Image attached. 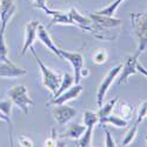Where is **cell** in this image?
Returning <instances> with one entry per match:
<instances>
[{"mask_svg":"<svg viewBox=\"0 0 147 147\" xmlns=\"http://www.w3.org/2000/svg\"><path fill=\"white\" fill-rule=\"evenodd\" d=\"M131 20L133 30L138 38L137 51L141 54L147 47V13H140V12L131 13Z\"/></svg>","mask_w":147,"mask_h":147,"instance_id":"cell-1","label":"cell"},{"mask_svg":"<svg viewBox=\"0 0 147 147\" xmlns=\"http://www.w3.org/2000/svg\"><path fill=\"white\" fill-rule=\"evenodd\" d=\"M31 52L32 54L34 55L36 63H38L39 65V68H40V72H41V76H42V85L44 86L50 91L52 94H55V92L58 91L59 88V85H60V81H61V77L58 74L57 72H53L51 68H48L44 63L42 60L38 57V54H36L34 47L31 46Z\"/></svg>","mask_w":147,"mask_h":147,"instance_id":"cell-2","label":"cell"},{"mask_svg":"<svg viewBox=\"0 0 147 147\" xmlns=\"http://www.w3.org/2000/svg\"><path fill=\"white\" fill-rule=\"evenodd\" d=\"M7 96L12 100L13 105L18 106L24 114H28V107L34 105V101L30 98L27 93V88L24 85L13 86L7 91Z\"/></svg>","mask_w":147,"mask_h":147,"instance_id":"cell-3","label":"cell"},{"mask_svg":"<svg viewBox=\"0 0 147 147\" xmlns=\"http://www.w3.org/2000/svg\"><path fill=\"white\" fill-rule=\"evenodd\" d=\"M122 68V65L119 64L114 67H112L107 72V74L105 76L104 80L101 81V84L99 85V87H98V91H96V105L98 107H100L104 102V99L105 96L109 90V87L112 86V84L114 82V80L117 79V77L120 74V71Z\"/></svg>","mask_w":147,"mask_h":147,"instance_id":"cell-4","label":"cell"},{"mask_svg":"<svg viewBox=\"0 0 147 147\" xmlns=\"http://www.w3.org/2000/svg\"><path fill=\"white\" fill-rule=\"evenodd\" d=\"M90 19L92 20V27H93V32H100L104 28H114V27H119L121 25V20L117 19L114 17H109V16H102V14H98V13H90Z\"/></svg>","mask_w":147,"mask_h":147,"instance_id":"cell-5","label":"cell"},{"mask_svg":"<svg viewBox=\"0 0 147 147\" xmlns=\"http://www.w3.org/2000/svg\"><path fill=\"white\" fill-rule=\"evenodd\" d=\"M60 54H61V59L67 60L73 67V71H74V76H73L74 77V84H80L81 81L80 71L84 67V57L81 55V53L60 50Z\"/></svg>","mask_w":147,"mask_h":147,"instance_id":"cell-6","label":"cell"},{"mask_svg":"<svg viewBox=\"0 0 147 147\" xmlns=\"http://www.w3.org/2000/svg\"><path fill=\"white\" fill-rule=\"evenodd\" d=\"M52 113L58 124L60 126H64L71 119H73L77 115V109L66 104H61V105H54Z\"/></svg>","mask_w":147,"mask_h":147,"instance_id":"cell-7","label":"cell"},{"mask_svg":"<svg viewBox=\"0 0 147 147\" xmlns=\"http://www.w3.org/2000/svg\"><path fill=\"white\" fill-rule=\"evenodd\" d=\"M140 53L137 51L134 54H131L126 58L124 65H122V68L120 71V78H119V85L125 84L127 81V79L131 76H134L137 71V63H138V58H139Z\"/></svg>","mask_w":147,"mask_h":147,"instance_id":"cell-8","label":"cell"},{"mask_svg":"<svg viewBox=\"0 0 147 147\" xmlns=\"http://www.w3.org/2000/svg\"><path fill=\"white\" fill-rule=\"evenodd\" d=\"M82 86L80 84H76V85H72L69 88H67L65 92H63L59 96H55L53 99L47 102L46 106H54V105H61V104H66L73 99H77V98L81 94L82 92Z\"/></svg>","mask_w":147,"mask_h":147,"instance_id":"cell-9","label":"cell"},{"mask_svg":"<svg viewBox=\"0 0 147 147\" xmlns=\"http://www.w3.org/2000/svg\"><path fill=\"white\" fill-rule=\"evenodd\" d=\"M39 21L38 20H31L26 24V30H25V41H24V46L21 48L20 55H25L27 51L33 46L35 39H36V30L39 26Z\"/></svg>","mask_w":147,"mask_h":147,"instance_id":"cell-10","label":"cell"},{"mask_svg":"<svg viewBox=\"0 0 147 147\" xmlns=\"http://www.w3.org/2000/svg\"><path fill=\"white\" fill-rule=\"evenodd\" d=\"M26 73L27 71L25 68L17 66L11 60L0 61V78H19Z\"/></svg>","mask_w":147,"mask_h":147,"instance_id":"cell-11","label":"cell"},{"mask_svg":"<svg viewBox=\"0 0 147 147\" xmlns=\"http://www.w3.org/2000/svg\"><path fill=\"white\" fill-rule=\"evenodd\" d=\"M68 14L71 17V20L73 22V26L79 27L84 31H88V32H93V27H92V20L90 19V17H84L79 13V11L76 7H71L68 11Z\"/></svg>","mask_w":147,"mask_h":147,"instance_id":"cell-12","label":"cell"},{"mask_svg":"<svg viewBox=\"0 0 147 147\" xmlns=\"http://www.w3.org/2000/svg\"><path fill=\"white\" fill-rule=\"evenodd\" d=\"M44 12H45L47 16H51L52 17V20H51L50 24H48L47 28L52 27L53 25H55V24H58V25H72L73 26V22L71 20V17L68 14V12L55 11V9L50 8V7H46L44 9Z\"/></svg>","mask_w":147,"mask_h":147,"instance_id":"cell-13","label":"cell"},{"mask_svg":"<svg viewBox=\"0 0 147 147\" xmlns=\"http://www.w3.org/2000/svg\"><path fill=\"white\" fill-rule=\"evenodd\" d=\"M36 38H38L42 45H45L48 50H50L53 54H55L57 57L61 58V54H60V48L57 47V45L54 44V41L52 40L50 33L47 32V28L41 25V24H39L38 26V30H36Z\"/></svg>","mask_w":147,"mask_h":147,"instance_id":"cell-14","label":"cell"},{"mask_svg":"<svg viewBox=\"0 0 147 147\" xmlns=\"http://www.w3.org/2000/svg\"><path fill=\"white\" fill-rule=\"evenodd\" d=\"M16 13V4L14 0H1L0 4V21H1V28L6 30L7 22Z\"/></svg>","mask_w":147,"mask_h":147,"instance_id":"cell-15","label":"cell"},{"mask_svg":"<svg viewBox=\"0 0 147 147\" xmlns=\"http://www.w3.org/2000/svg\"><path fill=\"white\" fill-rule=\"evenodd\" d=\"M99 124L100 125H107V124H111L118 128H125L128 125V121L122 119L120 115H115V114H108L106 117L99 118Z\"/></svg>","mask_w":147,"mask_h":147,"instance_id":"cell-16","label":"cell"},{"mask_svg":"<svg viewBox=\"0 0 147 147\" xmlns=\"http://www.w3.org/2000/svg\"><path fill=\"white\" fill-rule=\"evenodd\" d=\"M73 84H74V77L71 76L69 73H64L63 77H61V81H60V85H59V88L55 92V94H53V98L59 96L63 92H65L67 88H69Z\"/></svg>","mask_w":147,"mask_h":147,"instance_id":"cell-17","label":"cell"},{"mask_svg":"<svg viewBox=\"0 0 147 147\" xmlns=\"http://www.w3.org/2000/svg\"><path fill=\"white\" fill-rule=\"evenodd\" d=\"M85 131H86V126H85V125H79V124L72 125V126H69V128L66 131L65 137H66V138H69V139H72V140H78V139L82 136V134H84Z\"/></svg>","mask_w":147,"mask_h":147,"instance_id":"cell-18","label":"cell"},{"mask_svg":"<svg viewBox=\"0 0 147 147\" xmlns=\"http://www.w3.org/2000/svg\"><path fill=\"white\" fill-rule=\"evenodd\" d=\"M118 100H119L118 98H113V99H111L109 101H107L105 105H101V106L99 107V111L96 112L98 117L102 118V117H106V115H108V114H111V113L113 112V109H114V107H115Z\"/></svg>","mask_w":147,"mask_h":147,"instance_id":"cell-19","label":"cell"},{"mask_svg":"<svg viewBox=\"0 0 147 147\" xmlns=\"http://www.w3.org/2000/svg\"><path fill=\"white\" fill-rule=\"evenodd\" d=\"M93 128L94 127H86V131H85L82 136L78 139V146L79 147H88V146H92Z\"/></svg>","mask_w":147,"mask_h":147,"instance_id":"cell-20","label":"cell"},{"mask_svg":"<svg viewBox=\"0 0 147 147\" xmlns=\"http://www.w3.org/2000/svg\"><path fill=\"white\" fill-rule=\"evenodd\" d=\"M82 121H84V125L86 126V127H94L98 124V122H99V117H98L96 112L86 111V112L84 113Z\"/></svg>","mask_w":147,"mask_h":147,"instance_id":"cell-21","label":"cell"},{"mask_svg":"<svg viewBox=\"0 0 147 147\" xmlns=\"http://www.w3.org/2000/svg\"><path fill=\"white\" fill-rule=\"evenodd\" d=\"M133 111H134V107L132 105H129L128 102L126 101H122L119 106V115L125 119V120H129L132 118V114H133Z\"/></svg>","mask_w":147,"mask_h":147,"instance_id":"cell-22","label":"cell"},{"mask_svg":"<svg viewBox=\"0 0 147 147\" xmlns=\"http://www.w3.org/2000/svg\"><path fill=\"white\" fill-rule=\"evenodd\" d=\"M107 58H108V54L104 48H98V50H94V52L92 53V60L96 65L105 64L107 61Z\"/></svg>","mask_w":147,"mask_h":147,"instance_id":"cell-23","label":"cell"},{"mask_svg":"<svg viewBox=\"0 0 147 147\" xmlns=\"http://www.w3.org/2000/svg\"><path fill=\"white\" fill-rule=\"evenodd\" d=\"M0 61H8V50L5 42V28L0 27Z\"/></svg>","mask_w":147,"mask_h":147,"instance_id":"cell-24","label":"cell"},{"mask_svg":"<svg viewBox=\"0 0 147 147\" xmlns=\"http://www.w3.org/2000/svg\"><path fill=\"white\" fill-rule=\"evenodd\" d=\"M122 1H125V0H115V1H114L113 4H111L109 6H107V7L102 8V9H100V11H96L95 13H98V14H102V16H109V17H113V16H114V13L117 12V9H118V7L120 6V4H121Z\"/></svg>","mask_w":147,"mask_h":147,"instance_id":"cell-25","label":"cell"},{"mask_svg":"<svg viewBox=\"0 0 147 147\" xmlns=\"http://www.w3.org/2000/svg\"><path fill=\"white\" fill-rule=\"evenodd\" d=\"M138 125L139 124L134 122V125L128 129V132L126 133L124 140L121 141V146H127V145H129L134 140V138H136V136H137V132H138Z\"/></svg>","mask_w":147,"mask_h":147,"instance_id":"cell-26","label":"cell"},{"mask_svg":"<svg viewBox=\"0 0 147 147\" xmlns=\"http://www.w3.org/2000/svg\"><path fill=\"white\" fill-rule=\"evenodd\" d=\"M0 120L5 121L8 125V134H9V144L11 146H13V125H12V119L9 117H7L4 112L0 111Z\"/></svg>","mask_w":147,"mask_h":147,"instance_id":"cell-27","label":"cell"},{"mask_svg":"<svg viewBox=\"0 0 147 147\" xmlns=\"http://www.w3.org/2000/svg\"><path fill=\"white\" fill-rule=\"evenodd\" d=\"M147 117V101H144L142 104H140L139 108H138V114H137V124H140L145 120V118Z\"/></svg>","mask_w":147,"mask_h":147,"instance_id":"cell-28","label":"cell"},{"mask_svg":"<svg viewBox=\"0 0 147 147\" xmlns=\"http://www.w3.org/2000/svg\"><path fill=\"white\" fill-rule=\"evenodd\" d=\"M12 107H13V102H12L11 99L5 100V101H0V111L4 112L9 118L12 115Z\"/></svg>","mask_w":147,"mask_h":147,"instance_id":"cell-29","label":"cell"},{"mask_svg":"<svg viewBox=\"0 0 147 147\" xmlns=\"http://www.w3.org/2000/svg\"><path fill=\"white\" fill-rule=\"evenodd\" d=\"M104 127V132H105V146L106 147H114L117 146L115 145V141L113 140L112 136H111V132H109L106 127V125H101Z\"/></svg>","mask_w":147,"mask_h":147,"instance_id":"cell-30","label":"cell"},{"mask_svg":"<svg viewBox=\"0 0 147 147\" xmlns=\"http://www.w3.org/2000/svg\"><path fill=\"white\" fill-rule=\"evenodd\" d=\"M18 142H19V146H22V147H32L33 146V141L31 139H28L27 137H25V136L19 137Z\"/></svg>","mask_w":147,"mask_h":147,"instance_id":"cell-31","label":"cell"},{"mask_svg":"<svg viewBox=\"0 0 147 147\" xmlns=\"http://www.w3.org/2000/svg\"><path fill=\"white\" fill-rule=\"evenodd\" d=\"M55 142H57V137H55V129L53 128L52 129V136L50 138H47L45 140V146H48V147H51V146H55Z\"/></svg>","mask_w":147,"mask_h":147,"instance_id":"cell-32","label":"cell"},{"mask_svg":"<svg viewBox=\"0 0 147 147\" xmlns=\"http://www.w3.org/2000/svg\"><path fill=\"white\" fill-rule=\"evenodd\" d=\"M33 6L35 8H39L41 11H44L47 5H46V0H33Z\"/></svg>","mask_w":147,"mask_h":147,"instance_id":"cell-33","label":"cell"},{"mask_svg":"<svg viewBox=\"0 0 147 147\" xmlns=\"http://www.w3.org/2000/svg\"><path fill=\"white\" fill-rule=\"evenodd\" d=\"M137 71L138 72H140L141 73V74H144L146 78H147V69L140 64V63H137Z\"/></svg>","mask_w":147,"mask_h":147,"instance_id":"cell-34","label":"cell"},{"mask_svg":"<svg viewBox=\"0 0 147 147\" xmlns=\"http://www.w3.org/2000/svg\"><path fill=\"white\" fill-rule=\"evenodd\" d=\"M90 76V71L87 69V68H81V71H80V77L82 78V77H88Z\"/></svg>","mask_w":147,"mask_h":147,"instance_id":"cell-35","label":"cell"},{"mask_svg":"<svg viewBox=\"0 0 147 147\" xmlns=\"http://www.w3.org/2000/svg\"><path fill=\"white\" fill-rule=\"evenodd\" d=\"M0 4H1V0H0Z\"/></svg>","mask_w":147,"mask_h":147,"instance_id":"cell-36","label":"cell"},{"mask_svg":"<svg viewBox=\"0 0 147 147\" xmlns=\"http://www.w3.org/2000/svg\"><path fill=\"white\" fill-rule=\"evenodd\" d=\"M146 140H147V136H146Z\"/></svg>","mask_w":147,"mask_h":147,"instance_id":"cell-37","label":"cell"},{"mask_svg":"<svg viewBox=\"0 0 147 147\" xmlns=\"http://www.w3.org/2000/svg\"><path fill=\"white\" fill-rule=\"evenodd\" d=\"M14 1H16V0H14Z\"/></svg>","mask_w":147,"mask_h":147,"instance_id":"cell-38","label":"cell"}]
</instances>
